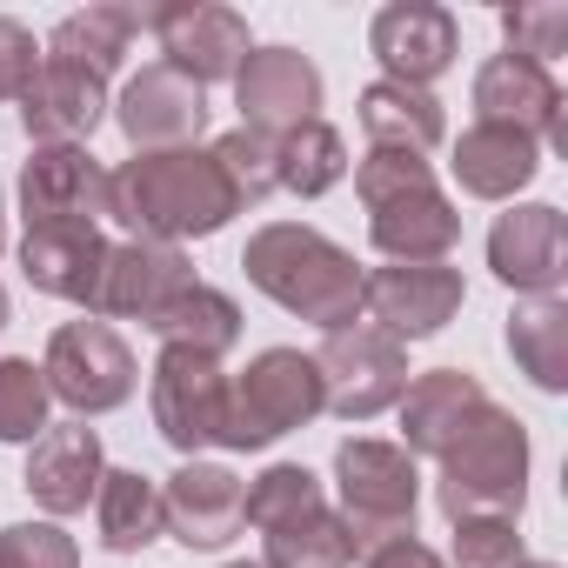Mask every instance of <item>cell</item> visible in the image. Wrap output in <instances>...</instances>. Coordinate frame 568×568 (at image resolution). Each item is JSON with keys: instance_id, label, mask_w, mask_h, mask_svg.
Returning a JSON list of instances; mask_svg holds the SVG:
<instances>
[{"instance_id": "d6a6232c", "label": "cell", "mask_w": 568, "mask_h": 568, "mask_svg": "<svg viewBox=\"0 0 568 568\" xmlns=\"http://www.w3.org/2000/svg\"><path fill=\"white\" fill-rule=\"evenodd\" d=\"M48 375L28 362V355H0V442H41L48 435Z\"/></svg>"}, {"instance_id": "8992f818", "label": "cell", "mask_w": 568, "mask_h": 568, "mask_svg": "<svg viewBox=\"0 0 568 568\" xmlns=\"http://www.w3.org/2000/svg\"><path fill=\"white\" fill-rule=\"evenodd\" d=\"M322 415V368L302 348H261L241 382H227V415H221V448L247 455L281 435H295Z\"/></svg>"}, {"instance_id": "d590c367", "label": "cell", "mask_w": 568, "mask_h": 568, "mask_svg": "<svg viewBox=\"0 0 568 568\" xmlns=\"http://www.w3.org/2000/svg\"><path fill=\"white\" fill-rule=\"evenodd\" d=\"M455 568H521V535L501 515L455 521Z\"/></svg>"}, {"instance_id": "f546056e", "label": "cell", "mask_w": 568, "mask_h": 568, "mask_svg": "<svg viewBox=\"0 0 568 568\" xmlns=\"http://www.w3.org/2000/svg\"><path fill=\"white\" fill-rule=\"evenodd\" d=\"M342 174H348V148H342V134H335L328 121H308V128H295V134L274 141V187L315 201V194H328Z\"/></svg>"}, {"instance_id": "d4e9b609", "label": "cell", "mask_w": 568, "mask_h": 568, "mask_svg": "<svg viewBox=\"0 0 568 568\" xmlns=\"http://www.w3.org/2000/svg\"><path fill=\"white\" fill-rule=\"evenodd\" d=\"M148 28V8H121V0H101V8H81L68 14L54 34H48V61H68V68H88V74H114L134 48V34Z\"/></svg>"}, {"instance_id": "e575fe53", "label": "cell", "mask_w": 568, "mask_h": 568, "mask_svg": "<svg viewBox=\"0 0 568 568\" xmlns=\"http://www.w3.org/2000/svg\"><path fill=\"white\" fill-rule=\"evenodd\" d=\"M207 154H214V168L227 174V187H234V201H241V207H254V201H267V194H274V141H261V134L234 128V134H221Z\"/></svg>"}, {"instance_id": "603a6c76", "label": "cell", "mask_w": 568, "mask_h": 568, "mask_svg": "<svg viewBox=\"0 0 568 568\" xmlns=\"http://www.w3.org/2000/svg\"><path fill=\"white\" fill-rule=\"evenodd\" d=\"M101 261H108L101 227H28L21 234V274L54 302H81L88 315H94V288H101Z\"/></svg>"}, {"instance_id": "ab89813d", "label": "cell", "mask_w": 568, "mask_h": 568, "mask_svg": "<svg viewBox=\"0 0 568 568\" xmlns=\"http://www.w3.org/2000/svg\"><path fill=\"white\" fill-rule=\"evenodd\" d=\"M0 328H8V288H0Z\"/></svg>"}, {"instance_id": "5b68a950", "label": "cell", "mask_w": 568, "mask_h": 568, "mask_svg": "<svg viewBox=\"0 0 568 568\" xmlns=\"http://www.w3.org/2000/svg\"><path fill=\"white\" fill-rule=\"evenodd\" d=\"M335 488H342V528H348L355 555H375L382 541L415 535L422 475H415V455L402 442H375V435L342 442L335 448Z\"/></svg>"}, {"instance_id": "4dcf8cb0", "label": "cell", "mask_w": 568, "mask_h": 568, "mask_svg": "<svg viewBox=\"0 0 568 568\" xmlns=\"http://www.w3.org/2000/svg\"><path fill=\"white\" fill-rule=\"evenodd\" d=\"M322 508H328V495H322V475H315V468L274 462V468L254 475V488H247V501H241V521H254V528L267 535V528L308 521V515H322Z\"/></svg>"}, {"instance_id": "2e32d148", "label": "cell", "mask_w": 568, "mask_h": 568, "mask_svg": "<svg viewBox=\"0 0 568 568\" xmlns=\"http://www.w3.org/2000/svg\"><path fill=\"white\" fill-rule=\"evenodd\" d=\"M368 48L375 61L388 68L382 81H402V88H428L455 68L462 54V28L448 8H435V0H395V8H382L368 21Z\"/></svg>"}, {"instance_id": "3957f363", "label": "cell", "mask_w": 568, "mask_h": 568, "mask_svg": "<svg viewBox=\"0 0 568 568\" xmlns=\"http://www.w3.org/2000/svg\"><path fill=\"white\" fill-rule=\"evenodd\" d=\"M355 194L368 201V241L388 261H448L462 241L455 201L435 187V168L422 154L368 148L355 168Z\"/></svg>"}, {"instance_id": "6da1fadb", "label": "cell", "mask_w": 568, "mask_h": 568, "mask_svg": "<svg viewBox=\"0 0 568 568\" xmlns=\"http://www.w3.org/2000/svg\"><path fill=\"white\" fill-rule=\"evenodd\" d=\"M241 214L227 174L214 168V154L201 148H174V154H134L108 174V221L128 227V241H201L221 234Z\"/></svg>"}, {"instance_id": "ee69618b", "label": "cell", "mask_w": 568, "mask_h": 568, "mask_svg": "<svg viewBox=\"0 0 568 568\" xmlns=\"http://www.w3.org/2000/svg\"><path fill=\"white\" fill-rule=\"evenodd\" d=\"M0 568H8V555H0Z\"/></svg>"}, {"instance_id": "74e56055", "label": "cell", "mask_w": 568, "mask_h": 568, "mask_svg": "<svg viewBox=\"0 0 568 568\" xmlns=\"http://www.w3.org/2000/svg\"><path fill=\"white\" fill-rule=\"evenodd\" d=\"M34 74H41V48H34V34H28L21 21L0 14V101H21V94L34 88Z\"/></svg>"}, {"instance_id": "7bdbcfd3", "label": "cell", "mask_w": 568, "mask_h": 568, "mask_svg": "<svg viewBox=\"0 0 568 568\" xmlns=\"http://www.w3.org/2000/svg\"><path fill=\"white\" fill-rule=\"evenodd\" d=\"M0 247H8V227H0Z\"/></svg>"}, {"instance_id": "b9f144b4", "label": "cell", "mask_w": 568, "mask_h": 568, "mask_svg": "<svg viewBox=\"0 0 568 568\" xmlns=\"http://www.w3.org/2000/svg\"><path fill=\"white\" fill-rule=\"evenodd\" d=\"M227 568H261V561H227Z\"/></svg>"}, {"instance_id": "9a60e30c", "label": "cell", "mask_w": 568, "mask_h": 568, "mask_svg": "<svg viewBox=\"0 0 568 568\" xmlns=\"http://www.w3.org/2000/svg\"><path fill=\"white\" fill-rule=\"evenodd\" d=\"M28 227H101L108 221V168L88 148H34L21 168Z\"/></svg>"}, {"instance_id": "5bb4252c", "label": "cell", "mask_w": 568, "mask_h": 568, "mask_svg": "<svg viewBox=\"0 0 568 568\" xmlns=\"http://www.w3.org/2000/svg\"><path fill=\"white\" fill-rule=\"evenodd\" d=\"M488 267L515 295H561V274H568V221H561V207L555 201H521V207L495 214Z\"/></svg>"}, {"instance_id": "4fadbf2b", "label": "cell", "mask_w": 568, "mask_h": 568, "mask_svg": "<svg viewBox=\"0 0 568 568\" xmlns=\"http://www.w3.org/2000/svg\"><path fill=\"white\" fill-rule=\"evenodd\" d=\"M234 108L247 134L281 141V134L322 121V68L295 48H254L234 74Z\"/></svg>"}, {"instance_id": "ffe728a7", "label": "cell", "mask_w": 568, "mask_h": 568, "mask_svg": "<svg viewBox=\"0 0 568 568\" xmlns=\"http://www.w3.org/2000/svg\"><path fill=\"white\" fill-rule=\"evenodd\" d=\"M402 448L408 455H448L481 415H488V388L468 375V368H428L402 388Z\"/></svg>"}, {"instance_id": "60d3db41", "label": "cell", "mask_w": 568, "mask_h": 568, "mask_svg": "<svg viewBox=\"0 0 568 568\" xmlns=\"http://www.w3.org/2000/svg\"><path fill=\"white\" fill-rule=\"evenodd\" d=\"M521 568H555V561H521Z\"/></svg>"}, {"instance_id": "8fae6325", "label": "cell", "mask_w": 568, "mask_h": 568, "mask_svg": "<svg viewBox=\"0 0 568 568\" xmlns=\"http://www.w3.org/2000/svg\"><path fill=\"white\" fill-rule=\"evenodd\" d=\"M194 261L168 241H108V261H101V288H94V315H114V322H141L154 328L187 288H194Z\"/></svg>"}, {"instance_id": "ba28073f", "label": "cell", "mask_w": 568, "mask_h": 568, "mask_svg": "<svg viewBox=\"0 0 568 568\" xmlns=\"http://www.w3.org/2000/svg\"><path fill=\"white\" fill-rule=\"evenodd\" d=\"M41 375H48V395L74 408V422H88V415H114V408L134 395V382H141L134 348H128L108 322H94V315L54 328Z\"/></svg>"}, {"instance_id": "484cf974", "label": "cell", "mask_w": 568, "mask_h": 568, "mask_svg": "<svg viewBox=\"0 0 568 568\" xmlns=\"http://www.w3.org/2000/svg\"><path fill=\"white\" fill-rule=\"evenodd\" d=\"M362 134H368V148L428 154V148H442V101L428 88L375 81V88H362Z\"/></svg>"}, {"instance_id": "cb8c5ba5", "label": "cell", "mask_w": 568, "mask_h": 568, "mask_svg": "<svg viewBox=\"0 0 568 568\" xmlns=\"http://www.w3.org/2000/svg\"><path fill=\"white\" fill-rule=\"evenodd\" d=\"M448 168H455L462 194H475V201H515L541 174V141L508 134V128H468L455 141V161Z\"/></svg>"}, {"instance_id": "9c48e42d", "label": "cell", "mask_w": 568, "mask_h": 568, "mask_svg": "<svg viewBox=\"0 0 568 568\" xmlns=\"http://www.w3.org/2000/svg\"><path fill=\"white\" fill-rule=\"evenodd\" d=\"M462 302H468L462 267H448V261H388V267L362 274V315H368V328L395 335L402 348L442 335L462 315Z\"/></svg>"}, {"instance_id": "e0dca14e", "label": "cell", "mask_w": 568, "mask_h": 568, "mask_svg": "<svg viewBox=\"0 0 568 568\" xmlns=\"http://www.w3.org/2000/svg\"><path fill=\"white\" fill-rule=\"evenodd\" d=\"M114 121L121 134L134 141V154H174V148H194L201 128H207V94L194 81H181L168 61L141 68L121 101H114Z\"/></svg>"}, {"instance_id": "4316f807", "label": "cell", "mask_w": 568, "mask_h": 568, "mask_svg": "<svg viewBox=\"0 0 568 568\" xmlns=\"http://www.w3.org/2000/svg\"><path fill=\"white\" fill-rule=\"evenodd\" d=\"M508 355H515V368L541 395H561L568 388V302L561 295L515 302V315H508Z\"/></svg>"}, {"instance_id": "52a82bcc", "label": "cell", "mask_w": 568, "mask_h": 568, "mask_svg": "<svg viewBox=\"0 0 568 568\" xmlns=\"http://www.w3.org/2000/svg\"><path fill=\"white\" fill-rule=\"evenodd\" d=\"M315 368H322V408H335L342 422H375L408 388V348L368 322L328 328L315 348Z\"/></svg>"}, {"instance_id": "277c9868", "label": "cell", "mask_w": 568, "mask_h": 568, "mask_svg": "<svg viewBox=\"0 0 568 568\" xmlns=\"http://www.w3.org/2000/svg\"><path fill=\"white\" fill-rule=\"evenodd\" d=\"M442 515L448 521H475V515H501L515 521L528 501V428L488 402V415L442 455Z\"/></svg>"}, {"instance_id": "7c38bea8", "label": "cell", "mask_w": 568, "mask_h": 568, "mask_svg": "<svg viewBox=\"0 0 568 568\" xmlns=\"http://www.w3.org/2000/svg\"><path fill=\"white\" fill-rule=\"evenodd\" d=\"M148 34L161 41L168 68L181 81H194L201 94L214 81H234L241 61L254 54L247 48V21L234 8H214V0H174V8H148Z\"/></svg>"}, {"instance_id": "7a4b0ae2", "label": "cell", "mask_w": 568, "mask_h": 568, "mask_svg": "<svg viewBox=\"0 0 568 568\" xmlns=\"http://www.w3.org/2000/svg\"><path fill=\"white\" fill-rule=\"evenodd\" d=\"M241 267H247V281H254L274 308H288L295 322H315L322 335L362 322V267H355V254H348L342 241H328L322 227L267 221V227L247 234Z\"/></svg>"}, {"instance_id": "30bf717a", "label": "cell", "mask_w": 568, "mask_h": 568, "mask_svg": "<svg viewBox=\"0 0 568 568\" xmlns=\"http://www.w3.org/2000/svg\"><path fill=\"white\" fill-rule=\"evenodd\" d=\"M148 408L154 428L174 455L201 462V448H221V415H227V375L207 355L187 348H161L154 355V382H148Z\"/></svg>"}, {"instance_id": "8d00e7d4", "label": "cell", "mask_w": 568, "mask_h": 568, "mask_svg": "<svg viewBox=\"0 0 568 568\" xmlns=\"http://www.w3.org/2000/svg\"><path fill=\"white\" fill-rule=\"evenodd\" d=\"M0 555H8V568H81L74 535H61L54 521H14V528H0Z\"/></svg>"}, {"instance_id": "44dd1931", "label": "cell", "mask_w": 568, "mask_h": 568, "mask_svg": "<svg viewBox=\"0 0 568 568\" xmlns=\"http://www.w3.org/2000/svg\"><path fill=\"white\" fill-rule=\"evenodd\" d=\"M101 121H108V81L41 54V74L21 94V128L34 134V148H88Z\"/></svg>"}, {"instance_id": "f35d334b", "label": "cell", "mask_w": 568, "mask_h": 568, "mask_svg": "<svg viewBox=\"0 0 568 568\" xmlns=\"http://www.w3.org/2000/svg\"><path fill=\"white\" fill-rule=\"evenodd\" d=\"M368 568H448L428 541H415V535H402V541H382L375 555H362Z\"/></svg>"}, {"instance_id": "f1b7e54d", "label": "cell", "mask_w": 568, "mask_h": 568, "mask_svg": "<svg viewBox=\"0 0 568 568\" xmlns=\"http://www.w3.org/2000/svg\"><path fill=\"white\" fill-rule=\"evenodd\" d=\"M154 335H161V348H187V355L221 362V355L241 342V308H234V295H221V288H207V281H194V288L154 322Z\"/></svg>"}, {"instance_id": "836d02e7", "label": "cell", "mask_w": 568, "mask_h": 568, "mask_svg": "<svg viewBox=\"0 0 568 568\" xmlns=\"http://www.w3.org/2000/svg\"><path fill=\"white\" fill-rule=\"evenodd\" d=\"M501 34H508V54L548 68V61L568 54V8L561 0H521V8L501 14Z\"/></svg>"}, {"instance_id": "7402d4cb", "label": "cell", "mask_w": 568, "mask_h": 568, "mask_svg": "<svg viewBox=\"0 0 568 568\" xmlns=\"http://www.w3.org/2000/svg\"><path fill=\"white\" fill-rule=\"evenodd\" d=\"M101 475H108V462H101V435L88 428V422H61V428H48L34 448H28V495L48 508V515H81L88 501H94V488H101Z\"/></svg>"}, {"instance_id": "1f68e13d", "label": "cell", "mask_w": 568, "mask_h": 568, "mask_svg": "<svg viewBox=\"0 0 568 568\" xmlns=\"http://www.w3.org/2000/svg\"><path fill=\"white\" fill-rule=\"evenodd\" d=\"M355 561V541L342 528L335 508L308 515V521H288V528H267V561L261 568H348Z\"/></svg>"}, {"instance_id": "d6986e66", "label": "cell", "mask_w": 568, "mask_h": 568, "mask_svg": "<svg viewBox=\"0 0 568 568\" xmlns=\"http://www.w3.org/2000/svg\"><path fill=\"white\" fill-rule=\"evenodd\" d=\"M241 475L221 462H181L161 488V528L181 548H227L241 535Z\"/></svg>"}, {"instance_id": "83f0119b", "label": "cell", "mask_w": 568, "mask_h": 568, "mask_svg": "<svg viewBox=\"0 0 568 568\" xmlns=\"http://www.w3.org/2000/svg\"><path fill=\"white\" fill-rule=\"evenodd\" d=\"M94 521L114 555H141L148 541H161V481L141 468H108L94 488Z\"/></svg>"}, {"instance_id": "ac0fdd59", "label": "cell", "mask_w": 568, "mask_h": 568, "mask_svg": "<svg viewBox=\"0 0 568 568\" xmlns=\"http://www.w3.org/2000/svg\"><path fill=\"white\" fill-rule=\"evenodd\" d=\"M475 128H508V134H528V141H555V148H568L555 74L535 68V61H521V54H495V61H481V74H475Z\"/></svg>"}]
</instances>
